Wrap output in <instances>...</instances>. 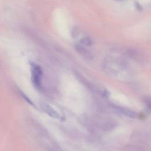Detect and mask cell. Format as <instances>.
I'll use <instances>...</instances> for the list:
<instances>
[{
    "label": "cell",
    "instance_id": "cell-1",
    "mask_svg": "<svg viewBox=\"0 0 151 151\" xmlns=\"http://www.w3.org/2000/svg\"><path fill=\"white\" fill-rule=\"evenodd\" d=\"M31 70V78L32 82L38 90L42 88V70L41 67L33 61L29 62Z\"/></svg>",
    "mask_w": 151,
    "mask_h": 151
},
{
    "label": "cell",
    "instance_id": "cell-2",
    "mask_svg": "<svg viewBox=\"0 0 151 151\" xmlns=\"http://www.w3.org/2000/svg\"><path fill=\"white\" fill-rule=\"evenodd\" d=\"M39 105L41 109L50 117L55 119L61 118L59 113L53 107H52L50 104L45 103V101H40L39 102Z\"/></svg>",
    "mask_w": 151,
    "mask_h": 151
},
{
    "label": "cell",
    "instance_id": "cell-3",
    "mask_svg": "<svg viewBox=\"0 0 151 151\" xmlns=\"http://www.w3.org/2000/svg\"><path fill=\"white\" fill-rule=\"evenodd\" d=\"M120 112H121L123 114L125 115L126 116H127L130 118H137L139 116L136 112L126 109H120Z\"/></svg>",
    "mask_w": 151,
    "mask_h": 151
},
{
    "label": "cell",
    "instance_id": "cell-4",
    "mask_svg": "<svg viewBox=\"0 0 151 151\" xmlns=\"http://www.w3.org/2000/svg\"><path fill=\"white\" fill-rule=\"evenodd\" d=\"M17 91H18V94L21 96V97L27 103H28L30 105L32 106L33 107H35V105L34 104V103H33V101H32V100H31L23 91H22L20 90L19 89H18Z\"/></svg>",
    "mask_w": 151,
    "mask_h": 151
},
{
    "label": "cell",
    "instance_id": "cell-5",
    "mask_svg": "<svg viewBox=\"0 0 151 151\" xmlns=\"http://www.w3.org/2000/svg\"><path fill=\"white\" fill-rule=\"evenodd\" d=\"M143 101L146 104L147 111L149 113H151V97L149 96L145 97L143 98Z\"/></svg>",
    "mask_w": 151,
    "mask_h": 151
}]
</instances>
